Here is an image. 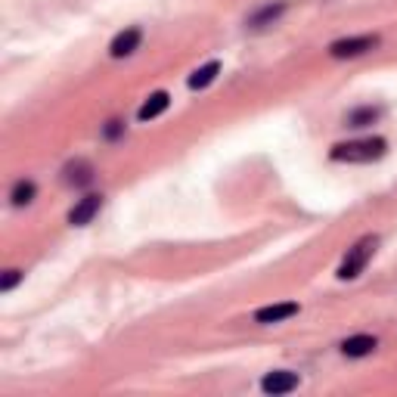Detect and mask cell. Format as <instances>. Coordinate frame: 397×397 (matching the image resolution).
<instances>
[{"label":"cell","mask_w":397,"mask_h":397,"mask_svg":"<svg viewBox=\"0 0 397 397\" xmlns=\"http://www.w3.org/2000/svg\"><path fill=\"white\" fill-rule=\"evenodd\" d=\"M388 143L382 137H363V140H351V143H339L332 146V162H351V165H366V162H379L385 156Z\"/></svg>","instance_id":"obj_1"},{"label":"cell","mask_w":397,"mask_h":397,"mask_svg":"<svg viewBox=\"0 0 397 397\" xmlns=\"http://www.w3.org/2000/svg\"><path fill=\"white\" fill-rule=\"evenodd\" d=\"M376 246H379L376 236H363L360 242H354V246L348 249V255H344L342 264H339V280H354V276H360L363 267H366L369 258H373Z\"/></svg>","instance_id":"obj_2"},{"label":"cell","mask_w":397,"mask_h":397,"mask_svg":"<svg viewBox=\"0 0 397 397\" xmlns=\"http://www.w3.org/2000/svg\"><path fill=\"white\" fill-rule=\"evenodd\" d=\"M379 47V35H357V38H342L329 47V53L335 59H354V56H363L369 50Z\"/></svg>","instance_id":"obj_3"},{"label":"cell","mask_w":397,"mask_h":397,"mask_svg":"<svg viewBox=\"0 0 397 397\" xmlns=\"http://www.w3.org/2000/svg\"><path fill=\"white\" fill-rule=\"evenodd\" d=\"M99 208H103V196L90 192V196L78 199V205H75V208L69 211V224H72V227H87V224L99 214Z\"/></svg>","instance_id":"obj_4"},{"label":"cell","mask_w":397,"mask_h":397,"mask_svg":"<svg viewBox=\"0 0 397 397\" xmlns=\"http://www.w3.org/2000/svg\"><path fill=\"white\" fill-rule=\"evenodd\" d=\"M261 388H264V394H289V391L298 388V373H289V369L267 373L264 382H261Z\"/></svg>","instance_id":"obj_5"},{"label":"cell","mask_w":397,"mask_h":397,"mask_svg":"<svg viewBox=\"0 0 397 397\" xmlns=\"http://www.w3.org/2000/svg\"><path fill=\"white\" fill-rule=\"evenodd\" d=\"M140 40H143V31L140 28H124V31H118V35H115L112 47H109V53H112L115 59H124V56H131L134 50L140 47Z\"/></svg>","instance_id":"obj_6"},{"label":"cell","mask_w":397,"mask_h":397,"mask_svg":"<svg viewBox=\"0 0 397 397\" xmlns=\"http://www.w3.org/2000/svg\"><path fill=\"white\" fill-rule=\"evenodd\" d=\"M295 314H298V304L285 301V304H267V308L255 310V320L258 323H280V320H289Z\"/></svg>","instance_id":"obj_7"},{"label":"cell","mask_w":397,"mask_h":397,"mask_svg":"<svg viewBox=\"0 0 397 397\" xmlns=\"http://www.w3.org/2000/svg\"><path fill=\"white\" fill-rule=\"evenodd\" d=\"M379 118H382V109L379 106H360V109H351L348 118H344V124H348V128H369V124H376Z\"/></svg>","instance_id":"obj_8"},{"label":"cell","mask_w":397,"mask_h":397,"mask_svg":"<svg viewBox=\"0 0 397 397\" xmlns=\"http://www.w3.org/2000/svg\"><path fill=\"white\" fill-rule=\"evenodd\" d=\"M90 180H94V168H90V162L78 158V162L65 165V183H69V187H87Z\"/></svg>","instance_id":"obj_9"},{"label":"cell","mask_w":397,"mask_h":397,"mask_svg":"<svg viewBox=\"0 0 397 397\" xmlns=\"http://www.w3.org/2000/svg\"><path fill=\"white\" fill-rule=\"evenodd\" d=\"M168 106H171V97H168L165 90H158V94H152V97L146 99V103L140 106V112H137V115H140V121H152V118H158Z\"/></svg>","instance_id":"obj_10"},{"label":"cell","mask_w":397,"mask_h":397,"mask_svg":"<svg viewBox=\"0 0 397 397\" xmlns=\"http://www.w3.org/2000/svg\"><path fill=\"white\" fill-rule=\"evenodd\" d=\"M344 357H366V354L376 351V339L373 335H354V339H348L342 344Z\"/></svg>","instance_id":"obj_11"},{"label":"cell","mask_w":397,"mask_h":397,"mask_svg":"<svg viewBox=\"0 0 397 397\" xmlns=\"http://www.w3.org/2000/svg\"><path fill=\"white\" fill-rule=\"evenodd\" d=\"M283 13H285V4H264L258 13H251L249 25H251V28H264V25H273Z\"/></svg>","instance_id":"obj_12"},{"label":"cell","mask_w":397,"mask_h":397,"mask_svg":"<svg viewBox=\"0 0 397 397\" xmlns=\"http://www.w3.org/2000/svg\"><path fill=\"white\" fill-rule=\"evenodd\" d=\"M217 72H221V62H217V59H211V62H205V65H202V69H196V72H192V78H190V87H192V90H205L208 84L217 78Z\"/></svg>","instance_id":"obj_13"},{"label":"cell","mask_w":397,"mask_h":397,"mask_svg":"<svg viewBox=\"0 0 397 397\" xmlns=\"http://www.w3.org/2000/svg\"><path fill=\"white\" fill-rule=\"evenodd\" d=\"M35 183L31 180H16V187H13V192H10V199H13V205H28L31 199H35Z\"/></svg>","instance_id":"obj_14"},{"label":"cell","mask_w":397,"mask_h":397,"mask_svg":"<svg viewBox=\"0 0 397 397\" xmlns=\"http://www.w3.org/2000/svg\"><path fill=\"white\" fill-rule=\"evenodd\" d=\"M19 280H22V270H6V276L0 280V292H10Z\"/></svg>","instance_id":"obj_15"},{"label":"cell","mask_w":397,"mask_h":397,"mask_svg":"<svg viewBox=\"0 0 397 397\" xmlns=\"http://www.w3.org/2000/svg\"><path fill=\"white\" fill-rule=\"evenodd\" d=\"M121 134V121H109V128H106V137H118Z\"/></svg>","instance_id":"obj_16"}]
</instances>
